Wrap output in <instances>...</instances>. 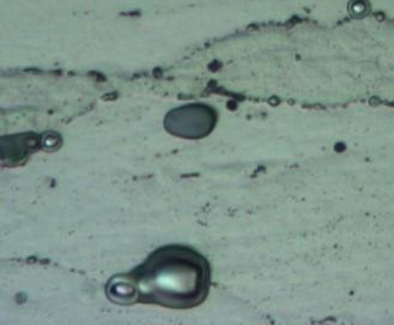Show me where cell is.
<instances>
[{"label": "cell", "mask_w": 394, "mask_h": 325, "mask_svg": "<svg viewBox=\"0 0 394 325\" xmlns=\"http://www.w3.org/2000/svg\"><path fill=\"white\" fill-rule=\"evenodd\" d=\"M216 114L204 105H191L172 112L166 119L168 131L185 138H201L213 130Z\"/></svg>", "instance_id": "cell-2"}, {"label": "cell", "mask_w": 394, "mask_h": 325, "mask_svg": "<svg viewBox=\"0 0 394 325\" xmlns=\"http://www.w3.org/2000/svg\"><path fill=\"white\" fill-rule=\"evenodd\" d=\"M211 268L203 254L187 246L168 245L155 251L130 274L114 278L108 295L119 304H154L187 309L205 302Z\"/></svg>", "instance_id": "cell-1"}]
</instances>
